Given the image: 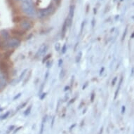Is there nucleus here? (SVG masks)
Returning a JSON list of instances; mask_svg holds the SVG:
<instances>
[{
	"mask_svg": "<svg viewBox=\"0 0 134 134\" xmlns=\"http://www.w3.org/2000/svg\"><path fill=\"white\" fill-rule=\"evenodd\" d=\"M5 86H6V81L3 77V76L0 74V89L4 88Z\"/></svg>",
	"mask_w": 134,
	"mask_h": 134,
	"instance_id": "obj_6",
	"label": "nucleus"
},
{
	"mask_svg": "<svg viewBox=\"0 0 134 134\" xmlns=\"http://www.w3.org/2000/svg\"><path fill=\"white\" fill-rule=\"evenodd\" d=\"M21 9L23 11L29 16H34L36 14L35 10L30 2H23L21 5Z\"/></svg>",
	"mask_w": 134,
	"mask_h": 134,
	"instance_id": "obj_2",
	"label": "nucleus"
},
{
	"mask_svg": "<svg viewBox=\"0 0 134 134\" xmlns=\"http://www.w3.org/2000/svg\"><path fill=\"white\" fill-rule=\"evenodd\" d=\"M117 80V78H115V79H114V81H113V82H112V84H113V85H114V84H115V81Z\"/></svg>",
	"mask_w": 134,
	"mask_h": 134,
	"instance_id": "obj_11",
	"label": "nucleus"
},
{
	"mask_svg": "<svg viewBox=\"0 0 134 134\" xmlns=\"http://www.w3.org/2000/svg\"><path fill=\"white\" fill-rule=\"evenodd\" d=\"M54 10H55V9H54V6L52 4L50 5L46 9L40 11V16H41L40 17H45L48 15L51 14L54 11Z\"/></svg>",
	"mask_w": 134,
	"mask_h": 134,
	"instance_id": "obj_3",
	"label": "nucleus"
},
{
	"mask_svg": "<svg viewBox=\"0 0 134 134\" xmlns=\"http://www.w3.org/2000/svg\"><path fill=\"white\" fill-rule=\"evenodd\" d=\"M65 49H66V45H64L63 48V53H65Z\"/></svg>",
	"mask_w": 134,
	"mask_h": 134,
	"instance_id": "obj_10",
	"label": "nucleus"
},
{
	"mask_svg": "<svg viewBox=\"0 0 134 134\" xmlns=\"http://www.w3.org/2000/svg\"><path fill=\"white\" fill-rule=\"evenodd\" d=\"M46 49H47V46H46V45H42V46H41V48L39 49V51H37V54H36V56L38 57V56H40L41 55H42L44 53L46 52Z\"/></svg>",
	"mask_w": 134,
	"mask_h": 134,
	"instance_id": "obj_5",
	"label": "nucleus"
},
{
	"mask_svg": "<svg viewBox=\"0 0 134 134\" xmlns=\"http://www.w3.org/2000/svg\"><path fill=\"white\" fill-rule=\"evenodd\" d=\"M74 16V6H71L70 8V13H69V16H70V22H71L72 18Z\"/></svg>",
	"mask_w": 134,
	"mask_h": 134,
	"instance_id": "obj_8",
	"label": "nucleus"
},
{
	"mask_svg": "<svg viewBox=\"0 0 134 134\" xmlns=\"http://www.w3.org/2000/svg\"><path fill=\"white\" fill-rule=\"evenodd\" d=\"M32 23L29 20H23L20 23V27L24 31H27V30L30 29V28L32 27Z\"/></svg>",
	"mask_w": 134,
	"mask_h": 134,
	"instance_id": "obj_4",
	"label": "nucleus"
},
{
	"mask_svg": "<svg viewBox=\"0 0 134 134\" xmlns=\"http://www.w3.org/2000/svg\"><path fill=\"white\" fill-rule=\"evenodd\" d=\"M20 44V41L16 38H12L6 40L5 42H1L0 47L3 49H14L19 46Z\"/></svg>",
	"mask_w": 134,
	"mask_h": 134,
	"instance_id": "obj_1",
	"label": "nucleus"
},
{
	"mask_svg": "<svg viewBox=\"0 0 134 134\" xmlns=\"http://www.w3.org/2000/svg\"><path fill=\"white\" fill-rule=\"evenodd\" d=\"M67 28H68V20H66L65 22L64 23L63 26V28H62V37H65Z\"/></svg>",
	"mask_w": 134,
	"mask_h": 134,
	"instance_id": "obj_7",
	"label": "nucleus"
},
{
	"mask_svg": "<svg viewBox=\"0 0 134 134\" xmlns=\"http://www.w3.org/2000/svg\"><path fill=\"white\" fill-rule=\"evenodd\" d=\"M50 57H51V55H48V56H47V57H46V58H44V60H43V61H44V62H45V61H46V60H47V59H49V58H50Z\"/></svg>",
	"mask_w": 134,
	"mask_h": 134,
	"instance_id": "obj_9",
	"label": "nucleus"
},
{
	"mask_svg": "<svg viewBox=\"0 0 134 134\" xmlns=\"http://www.w3.org/2000/svg\"><path fill=\"white\" fill-rule=\"evenodd\" d=\"M54 1H56V2H60L61 0H54Z\"/></svg>",
	"mask_w": 134,
	"mask_h": 134,
	"instance_id": "obj_12",
	"label": "nucleus"
}]
</instances>
